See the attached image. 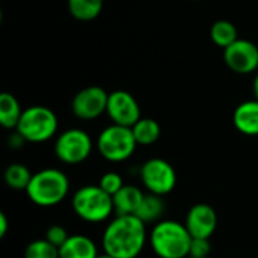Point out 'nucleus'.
Masks as SVG:
<instances>
[{
	"instance_id": "f257e3e1",
	"label": "nucleus",
	"mask_w": 258,
	"mask_h": 258,
	"mask_svg": "<svg viewBox=\"0 0 258 258\" xmlns=\"http://www.w3.org/2000/svg\"><path fill=\"white\" fill-rule=\"evenodd\" d=\"M148 240L147 225L136 216H115L101 236L103 251L115 258H138Z\"/></svg>"
},
{
	"instance_id": "f03ea898",
	"label": "nucleus",
	"mask_w": 258,
	"mask_h": 258,
	"mask_svg": "<svg viewBox=\"0 0 258 258\" xmlns=\"http://www.w3.org/2000/svg\"><path fill=\"white\" fill-rule=\"evenodd\" d=\"M192 240L186 225L174 219L159 221L148 234L150 246L159 258L189 257Z\"/></svg>"
},
{
	"instance_id": "7ed1b4c3",
	"label": "nucleus",
	"mask_w": 258,
	"mask_h": 258,
	"mask_svg": "<svg viewBox=\"0 0 258 258\" xmlns=\"http://www.w3.org/2000/svg\"><path fill=\"white\" fill-rule=\"evenodd\" d=\"M70 194V180L57 168H45L32 175L26 189L27 198L38 207H54Z\"/></svg>"
},
{
	"instance_id": "20e7f679",
	"label": "nucleus",
	"mask_w": 258,
	"mask_h": 258,
	"mask_svg": "<svg viewBox=\"0 0 258 258\" xmlns=\"http://www.w3.org/2000/svg\"><path fill=\"white\" fill-rule=\"evenodd\" d=\"M74 213L88 224H100L107 221L113 213V201L98 184H86L79 187L71 198Z\"/></svg>"
},
{
	"instance_id": "39448f33",
	"label": "nucleus",
	"mask_w": 258,
	"mask_h": 258,
	"mask_svg": "<svg viewBox=\"0 0 258 258\" xmlns=\"http://www.w3.org/2000/svg\"><path fill=\"white\" fill-rule=\"evenodd\" d=\"M59 121L56 113L45 106H30L23 110L17 132L30 144H42L54 138Z\"/></svg>"
},
{
	"instance_id": "423d86ee",
	"label": "nucleus",
	"mask_w": 258,
	"mask_h": 258,
	"mask_svg": "<svg viewBox=\"0 0 258 258\" xmlns=\"http://www.w3.org/2000/svg\"><path fill=\"white\" fill-rule=\"evenodd\" d=\"M138 142L130 127L124 125H107L97 138V150L100 156L113 163L128 160L136 151Z\"/></svg>"
},
{
	"instance_id": "0eeeda50",
	"label": "nucleus",
	"mask_w": 258,
	"mask_h": 258,
	"mask_svg": "<svg viewBox=\"0 0 258 258\" xmlns=\"http://www.w3.org/2000/svg\"><path fill=\"white\" fill-rule=\"evenodd\" d=\"M92 150V138L82 128L63 130L54 141V154L57 160L65 165H80L86 162Z\"/></svg>"
},
{
	"instance_id": "6e6552de",
	"label": "nucleus",
	"mask_w": 258,
	"mask_h": 258,
	"mask_svg": "<svg viewBox=\"0 0 258 258\" xmlns=\"http://www.w3.org/2000/svg\"><path fill=\"white\" fill-rule=\"evenodd\" d=\"M139 177L148 194L159 197L169 195L177 186V172L174 166L162 157L148 159L141 166Z\"/></svg>"
},
{
	"instance_id": "1a4fd4ad",
	"label": "nucleus",
	"mask_w": 258,
	"mask_h": 258,
	"mask_svg": "<svg viewBox=\"0 0 258 258\" xmlns=\"http://www.w3.org/2000/svg\"><path fill=\"white\" fill-rule=\"evenodd\" d=\"M109 94L100 86H88L79 91L71 101L74 116L83 121H92L106 113Z\"/></svg>"
},
{
	"instance_id": "9d476101",
	"label": "nucleus",
	"mask_w": 258,
	"mask_h": 258,
	"mask_svg": "<svg viewBox=\"0 0 258 258\" xmlns=\"http://www.w3.org/2000/svg\"><path fill=\"white\" fill-rule=\"evenodd\" d=\"M106 113L110 118L112 124L124 125L130 128L142 118L141 107L136 98L130 92L122 91V89H118L109 94Z\"/></svg>"
},
{
	"instance_id": "9b49d317",
	"label": "nucleus",
	"mask_w": 258,
	"mask_h": 258,
	"mask_svg": "<svg viewBox=\"0 0 258 258\" xmlns=\"http://www.w3.org/2000/svg\"><path fill=\"white\" fill-rule=\"evenodd\" d=\"M224 62L237 74H251L258 68V47L249 39H237L224 50Z\"/></svg>"
},
{
	"instance_id": "f8f14e48",
	"label": "nucleus",
	"mask_w": 258,
	"mask_h": 258,
	"mask_svg": "<svg viewBox=\"0 0 258 258\" xmlns=\"http://www.w3.org/2000/svg\"><path fill=\"white\" fill-rule=\"evenodd\" d=\"M184 225L192 239H210L218 228V213L206 203L195 204L189 209Z\"/></svg>"
},
{
	"instance_id": "ddd939ff",
	"label": "nucleus",
	"mask_w": 258,
	"mask_h": 258,
	"mask_svg": "<svg viewBox=\"0 0 258 258\" xmlns=\"http://www.w3.org/2000/svg\"><path fill=\"white\" fill-rule=\"evenodd\" d=\"M233 124L245 136H258V100L240 103L233 113Z\"/></svg>"
},
{
	"instance_id": "4468645a",
	"label": "nucleus",
	"mask_w": 258,
	"mask_h": 258,
	"mask_svg": "<svg viewBox=\"0 0 258 258\" xmlns=\"http://www.w3.org/2000/svg\"><path fill=\"white\" fill-rule=\"evenodd\" d=\"M145 194L133 184H124L119 192L112 197L113 210L116 216H130L136 215Z\"/></svg>"
},
{
	"instance_id": "2eb2a0df",
	"label": "nucleus",
	"mask_w": 258,
	"mask_h": 258,
	"mask_svg": "<svg viewBox=\"0 0 258 258\" xmlns=\"http://www.w3.org/2000/svg\"><path fill=\"white\" fill-rule=\"evenodd\" d=\"M98 248L95 242L85 234H73L59 248V258H97Z\"/></svg>"
},
{
	"instance_id": "dca6fc26",
	"label": "nucleus",
	"mask_w": 258,
	"mask_h": 258,
	"mask_svg": "<svg viewBox=\"0 0 258 258\" xmlns=\"http://www.w3.org/2000/svg\"><path fill=\"white\" fill-rule=\"evenodd\" d=\"M23 115V109L15 95L9 92L0 94V124L3 128L15 130Z\"/></svg>"
},
{
	"instance_id": "f3484780",
	"label": "nucleus",
	"mask_w": 258,
	"mask_h": 258,
	"mask_svg": "<svg viewBox=\"0 0 258 258\" xmlns=\"http://www.w3.org/2000/svg\"><path fill=\"white\" fill-rule=\"evenodd\" d=\"M165 213V203L162 200V197L159 195H153V194H145L136 216L145 224H157L159 221H162V216Z\"/></svg>"
},
{
	"instance_id": "a211bd4d",
	"label": "nucleus",
	"mask_w": 258,
	"mask_h": 258,
	"mask_svg": "<svg viewBox=\"0 0 258 258\" xmlns=\"http://www.w3.org/2000/svg\"><path fill=\"white\" fill-rule=\"evenodd\" d=\"M133 136L138 142V145H153L160 138V124L153 118H141L133 127H132Z\"/></svg>"
},
{
	"instance_id": "6ab92c4d",
	"label": "nucleus",
	"mask_w": 258,
	"mask_h": 258,
	"mask_svg": "<svg viewBox=\"0 0 258 258\" xmlns=\"http://www.w3.org/2000/svg\"><path fill=\"white\" fill-rule=\"evenodd\" d=\"M104 0H68L70 14L79 21H92L103 11Z\"/></svg>"
},
{
	"instance_id": "aec40b11",
	"label": "nucleus",
	"mask_w": 258,
	"mask_h": 258,
	"mask_svg": "<svg viewBox=\"0 0 258 258\" xmlns=\"http://www.w3.org/2000/svg\"><path fill=\"white\" fill-rule=\"evenodd\" d=\"M210 38L215 45L222 47L225 50L227 47H230L231 44H234L239 39L237 27L228 20H218L213 23V26L210 29Z\"/></svg>"
},
{
	"instance_id": "412c9836",
	"label": "nucleus",
	"mask_w": 258,
	"mask_h": 258,
	"mask_svg": "<svg viewBox=\"0 0 258 258\" xmlns=\"http://www.w3.org/2000/svg\"><path fill=\"white\" fill-rule=\"evenodd\" d=\"M32 172L29 171V168L23 163H11L3 174L5 183L8 187L14 189V190H24L27 189L30 180H32Z\"/></svg>"
},
{
	"instance_id": "4be33fe9",
	"label": "nucleus",
	"mask_w": 258,
	"mask_h": 258,
	"mask_svg": "<svg viewBox=\"0 0 258 258\" xmlns=\"http://www.w3.org/2000/svg\"><path fill=\"white\" fill-rule=\"evenodd\" d=\"M24 258H59V248L45 239H38L26 246Z\"/></svg>"
},
{
	"instance_id": "5701e85b",
	"label": "nucleus",
	"mask_w": 258,
	"mask_h": 258,
	"mask_svg": "<svg viewBox=\"0 0 258 258\" xmlns=\"http://www.w3.org/2000/svg\"><path fill=\"white\" fill-rule=\"evenodd\" d=\"M98 186L106 192L109 194L110 197H113L116 192H119L124 186V180L122 177L118 174V172H104L101 177H100V181H98Z\"/></svg>"
},
{
	"instance_id": "b1692460",
	"label": "nucleus",
	"mask_w": 258,
	"mask_h": 258,
	"mask_svg": "<svg viewBox=\"0 0 258 258\" xmlns=\"http://www.w3.org/2000/svg\"><path fill=\"white\" fill-rule=\"evenodd\" d=\"M70 234L67 233V230L62 225H51L47 228L44 239L48 240L51 245H54L56 248H60L67 240H68Z\"/></svg>"
},
{
	"instance_id": "393cba45",
	"label": "nucleus",
	"mask_w": 258,
	"mask_h": 258,
	"mask_svg": "<svg viewBox=\"0 0 258 258\" xmlns=\"http://www.w3.org/2000/svg\"><path fill=\"white\" fill-rule=\"evenodd\" d=\"M210 239H194L192 245H190V251H189V257L190 258H206L210 257Z\"/></svg>"
},
{
	"instance_id": "a878e982",
	"label": "nucleus",
	"mask_w": 258,
	"mask_h": 258,
	"mask_svg": "<svg viewBox=\"0 0 258 258\" xmlns=\"http://www.w3.org/2000/svg\"><path fill=\"white\" fill-rule=\"evenodd\" d=\"M24 144H26V139L17 130H14L8 138V147L12 148V150H20Z\"/></svg>"
},
{
	"instance_id": "bb28decb",
	"label": "nucleus",
	"mask_w": 258,
	"mask_h": 258,
	"mask_svg": "<svg viewBox=\"0 0 258 258\" xmlns=\"http://www.w3.org/2000/svg\"><path fill=\"white\" fill-rule=\"evenodd\" d=\"M8 230H9V219L3 212H0V237H5Z\"/></svg>"
},
{
	"instance_id": "cd10ccee",
	"label": "nucleus",
	"mask_w": 258,
	"mask_h": 258,
	"mask_svg": "<svg viewBox=\"0 0 258 258\" xmlns=\"http://www.w3.org/2000/svg\"><path fill=\"white\" fill-rule=\"evenodd\" d=\"M252 92H254V97H255V100H258V73H257V76L254 77V83H252Z\"/></svg>"
},
{
	"instance_id": "c85d7f7f",
	"label": "nucleus",
	"mask_w": 258,
	"mask_h": 258,
	"mask_svg": "<svg viewBox=\"0 0 258 258\" xmlns=\"http://www.w3.org/2000/svg\"><path fill=\"white\" fill-rule=\"evenodd\" d=\"M97 258H115V257H112V255H109V254H106V252H103V254H100L98 257Z\"/></svg>"
},
{
	"instance_id": "c756f323",
	"label": "nucleus",
	"mask_w": 258,
	"mask_h": 258,
	"mask_svg": "<svg viewBox=\"0 0 258 258\" xmlns=\"http://www.w3.org/2000/svg\"><path fill=\"white\" fill-rule=\"evenodd\" d=\"M206 258H213V257H206Z\"/></svg>"
}]
</instances>
